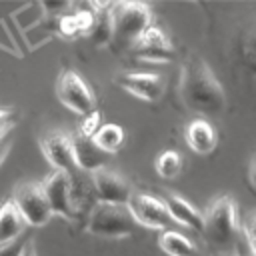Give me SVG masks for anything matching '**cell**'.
<instances>
[{
	"label": "cell",
	"mask_w": 256,
	"mask_h": 256,
	"mask_svg": "<svg viewBox=\"0 0 256 256\" xmlns=\"http://www.w3.org/2000/svg\"><path fill=\"white\" fill-rule=\"evenodd\" d=\"M116 84L128 94L146 102L160 100L166 88L164 76L156 72H122L116 76Z\"/></svg>",
	"instance_id": "cell-11"
},
{
	"label": "cell",
	"mask_w": 256,
	"mask_h": 256,
	"mask_svg": "<svg viewBox=\"0 0 256 256\" xmlns=\"http://www.w3.org/2000/svg\"><path fill=\"white\" fill-rule=\"evenodd\" d=\"M136 226H140L130 212L128 204H108L96 202L90 210L86 230L102 238H124L130 236Z\"/></svg>",
	"instance_id": "cell-3"
},
{
	"label": "cell",
	"mask_w": 256,
	"mask_h": 256,
	"mask_svg": "<svg viewBox=\"0 0 256 256\" xmlns=\"http://www.w3.org/2000/svg\"><path fill=\"white\" fill-rule=\"evenodd\" d=\"M56 96L66 108H70L72 112L82 114V116L90 114L96 104V96H94L92 88L74 70L60 72V76L56 80Z\"/></svg>",
	"instance_id": "cell-5"
},
{
	"label": "cell",
	"mask_w": 256,
	"mask_h": 256,
	"mask_svg": "<svg viewBox=\"0 0 256 256\" xmlns=\"http://www.w3.org/2000/svg\"><path fill=\"white\" fill-rule=\"evenodd\" d=\"M112 10V8H110ZM110 10H100L96 12V24L90 32L92 40L98 44V46H106V44H112V38H114V26H112V14Z\"/></svg>",
	"instance_id": "cell-19"
},
{
	"label": "cell",
	"mask_w": 256,
	"mask_h": 256,
	"mask_svg": "<svg viewBox=\"0 0 256 256\" xmlns=\"http://www.w3.org/2000/svg\"><path fill=\"white\" fill-rule=\"evenodd\" d=\"M44 192L48 196V202L52 206L54 214H60L68 220H76L78 218V210L74 206V198H72V178L66 172L54 170L44 182Z\"/></svg>",
	"instance_id": "cell-8"
},
{
	"label": "cell",
	"mask_w": 256,
	"mask_h": 256,
	"mask_svg": "<svg viewBox=\"0 0 256 256\" xmlns=\"http://www.w3.org/2000/svg\"><path fill=\"white\" fill-rule=\"evenodd\" d=\"M58 32L66 38H74L76 34H80L78 24H76V16L74 14H66L58 20Z\"/></svg>",
	"instance_id": "cell-25"
},
{
	"label": "cell",
	"mask_w": 256,
	"mask_h": 256,
	"mask_svg": "<svg viewBox=\"0 0 256 256\" xmlns=\"http://www.w3.org/2000/svg\"><path fill=\"white\" fill-rule=\"evenodd\" d=\"M184 136H186V144L196 154H210L218 144V134L214 126L204 118H194L186 126Z\"/></svg>",
	"instance_id": "cell-15"
},
{
	"label": "cell",
	"mask_w": 256,
	"mask_h": 256,
	"mask_svg": "<svg viewBox=\"0 0 256 256\" xmlns=\"http://www.w3.org/2000/svg\"><path fill=\"white\" fill-rule=\"evenodd\" d=\"M74 16H76V24H78L80 34H90L92 28H94V24H96V12H92V10H80Z\"/></svg>",
	"instance_id": "cell-23"
},
{
	"label": "cell",
	"mask_w": 256,
	"mask_h": 256,
	"mask_svg": "<svg viewBox=\"0 0 256 256\" xmlns=\"http://www.w3.org/2000/svg\"><path fill=\"white\" fill-rule=\"evenodd\" d=\"M72 144H74V154H76V162H78L80 170H84L88 174H92L100 168H106V164L112 158V154L104 152L94 142V138H84V136L76 134L72 138Z\"/></svg>",
	"instance_id": "cell-13"
},
{
	"label": "cell",
	"mask_w": 256,
	"mask_h": 256,
	"mask_svg": "<svg viewBox=\"0 0 256 256\" xmlns=\"http://www.w3.org/2000/svg\"><path fill=\"white\" fill-rule=\"evenodd\" d=\"M94 142L108 154H114L120 150V146L124 144V130L118 124H104L98 134L94 136Z\"/></svg>",
	"instance_id": "cell-18"
},
{
	"label": "cell",
	"mask_w": 256,
	"mask_h": 256,
	"mask_svg": "<svg viewBox=\"0 0 256 256\" xmlns=\"http://www.w3.org/2000/svg\"><path fill=\"white\" fill-rule=\"evenodd\" d=\"M14 124V112L12 110H0V136L12 130Z\"/></svg>",
	"instance_id": "cell-27"
},
{
	"label": "cell",
	"mask_w": 256,
	"mask_h": 256,
	"mask_svg": "<svg viewBox=\"0 0 256 256\" xmlns=\"http://www.w3.org/2000/svg\"><path fill=\"white\" fill-rule=\"evenodd\" d=\"M22 212L28 226H44L52 218V206L48 202V196L44 192V186L38 182H26L20 184L12 198Z\"/></svg>",
	"instance_id": "cell-6"
},
{
	"label": "cell",
	"mask_w": 256,
	"mask_h": 256,
	"mask_svg": "<svg viewBox=\"0 0 256 256\" xmlns=\"http://www.w3.org/2000/svg\"><path fill=\"white\" fill-rule=\"evenodd\" d=\"M92 184H94V194L98 202H108V204H128L132 196L130 184L114 170L100 168L92 172Z\"/></svg>",
	"instance_id": "cell-12"
},
{
	"label": "cell",
	"mask_w": 256,
	"mask_h": 256,
	"mask_svg": "<svg viewBox=\"0 0 256 256\" xmlns=\"http://www.w3.org/2000/svg\"><path fill=\"white\" fill-rule=\"evenodd\" d=\"M132 56L144 62H170L174 58V46L170 38L160 30L158 26H150L134 44H132Z\"/></svg>",
	"instance_id": "cell-10"
},
{
	"label": "cell",
	"mask_w": 256,
	"mask_h": 256,
	"mask_svg": "<svg viewBox=\"0 0 256 256\" xmlns=\"http://www.w3.org/2000/svg\"><path fill=\"white\" fill-rule=\"evenodd\" d=\"M180 98L186 108L200 114H222L226 108V94L210 70V66L196 54L188 56L180 74Z\"/></svg>",
	"instance_id": "cell-1"
},
{
	"label": "cell",
	"mask_w": 256,
	"mask_h": 256,
	"mask_svg": "<svg viewBox=\"0 0 256 256\" xmlns=\"http://www.w3.org/2000/svg\"><path fill=\"white\" fill-rule=\"evenodd\" d=\"M26 226L28 224L14 200H6L0 204V246L22 238Z\"/></svg>",
	"instance_id": "cell-16"
},
{
	"label": "cell",
	"mask_w": 256,
	"mask_h": 256,
	"mask_svg": "<svg viewBox=\"0 0 256 256\" xmlns=\"http://www.w3.org/2000/svg\"><path fill=\"white\" fill-rule=\"evenodd\" d=\"M248 178H250V184L256 188V158L252 160V164H250V170H248Z\"/></svg>",
	"instance_id": "cell-29"
},
{
	"label": "cell",
	"mask_w": 256,
	"mask_h": 256,
	"mask_svg": "<svg viewBox=\"0 0 256 256\" xmlns=\"http://www.w3.org/2000/svg\"><path fill=\"white\" fill-rule=\"evenodd\" d=\"M244 240H246L248 248L252 250V254L256 256V214L250 216L244 224Z\"/></svg>",
	"instance_id": "cell-26"
},
{
	"label": "cell",
	"mask_w": 256,
	"mask_h": 256,
	"mask_svg": "<svg viewBox=\"0 0 256 256\" xmlns=\"http://www.w3.org/2000/svg\"><path fill=\"white\" fill-rule=\"evenodd\" d=\"M24 256H36V246H34V242H32V240H30V244H28V248H26Z\"/></svg>",
	"instance_id": "cell-30"
},
{
	"label": "cell",
	"mask_w": 256,
	"mask_h": 256,
	"mask_svg": "<svg viewBox=\"0 0 256 256\" xmlns=\"http://www.w3.org/2000/svg\"><path fill=\"white\" fill-rule=\"evenodd\" d=\"M128 208L140 226L154 228V230H172L170 226L176 224L166 202L152 194L132 192V196L128 200Z\"/></svg>",
	"instance_id": "cell-7"
},
{
	"label": "cell",
	"mask_w": 256,
	"mask_h": 256,
	"mask_svg": "<svg viewBox=\"0 0 256 256\" xmlns=\"http://www.w3.org/2000/svg\"><path fill=\"white\" fill-rule=\"evenodd\" d=\"M240 54L244 64L250 68V72L256 74V20L244 30L240 40Z\"/></svg>",
	"instance_id": "cell-21"
},
{
	"label": "cell",
	"mask_w": 256,
	"mask_h": 256,
	"mask_svg": "<svg viewBox=\"0 0 256 256\" xmlns=\"http://www.w3.org/2000/svg\"><path fill=\"white\" fill-rule=\"evenodd\" d=\"M28 244H30V238H18L10 244L0 246V256H24Z\"/></svg>",
	"instance_id": "cell-24"
},
{
	"label": "cell",
	"mask_w": 256,
	"mask_h": 256,
	"mask_svg": "<svg viewBox=\"0 0 256 256\" xmlns=\"http://www.w3.org/2000/svg\"><path fill=\"white\" fill-rule=\"evenodd\" d=\"M100 112L98 110H92L90 114L82 116L80 120V126H78V134L84 136V138H94L100 130Z\"/></svg>",
	"instance_id": "cell-22"
},
{
	"label": "cell",
	"mask_w": 256,
	"mask_h": 256,
	"mask_svg": "<svg viewBox=\"0 0 256 256\" xmlns=\"http://www.w3.org/2000/svg\"><path fill=\"white\" fill-rule=\"evenodd\" d=\"M10 146H12V130H8L6 134H2V136H0V164H2V162H4V158L8 156Z\"/></svg>",
	"instance_id": "cell-28"
},
{
	"label": "cell",
	"mask_w": 256,
	"mask_h": 256,
	"mask_svg": "<svg viewBox=\"0 0 256 256\" xmlns=\"http://www.w3.org/2000/svg\"><path fill=\"white\" fill-rule=\"evenodd\" d=\"M114 38L110 46H130L152 26V12L142 2H116L110 10Z\"/></svg>",
	"instance_id": "cell-2"
},
{
	"label": "cell",
	"mask_w": 256,
	"mask_h": 256,
	"mask_svg": "<svg viewBox=\"0 0 256 256\" xmlns=\"http://www.w3.org/2000/svg\"><path fill=\"white\" fill-rule=\"evenodd\" d=\"M156 172L162 178H176L182 172V156L176 150H164L158 158H156Z\"/></svg>",
	"instance_id": "cell-20"
},
{
	"label": "cell",
	"mask_w": 256,
	"mask_h": 256,
	"mask_svg": "<svg viewBox=\"0 0 256 256\" xmlns=\"http://www.w3.org/2000/svg\"><path fill=\"white\" fill-rule=\"evenodd\" d=\"M158 246L168 256H198L196 244L176 230H164L158 238Z\"/></svg>",
	"instance_id": "cell-17"
},
{
	"label": "cell",
	"mask_w": 256,
	"mask_h": 256,
	"mask_svg": "<svg viewBox=\"0 0 256 256\" xmlns=\"http://www.w3.org/2000/svg\"><path fill=\"white\" fill-rule=\"evenodd\" d=\"M174 218L176 224L180 226H186V228H192L196 232H204V214L198 212L186 198L174 194V192H164V198H162Z\"/></svg>",
	"instance_id": "cell-14"
},
{
	"label": "cell",
	"mask_w": 256,
	"mask_h": 256,
	"mask_svg": "<svg viewBox=\"0 0 256 256\" xmlns=\"http://www.w3.org/2000/svg\"><path fill=\"white\" fill-rule=\"evenodd\" d=\"M42 152L46 156V160L60 172H66L70 178L78 176L82 170L76 162V154H74V144L72 138L66 134H48L42 138L40 142Z\"/></svg>",
	"instance_id": "cell-9"
},
{
	"label": "cell",
	"mask_w": 256,
	"mask_h": 256,
	"mask_svg": "<svg viewBox=\"0 0 256 256\" xmlns=\"http://www.w3.org/2000/svg\"><path fill=\"white\" fill-rule=\"evenodd\" d=\"M238 216H236V202L230 196L216 198L204 212V236L210 244L218 248L234 246L238 238Z\"/></svg>",
	"instance_id": "cell-4"
}]
</instances>
